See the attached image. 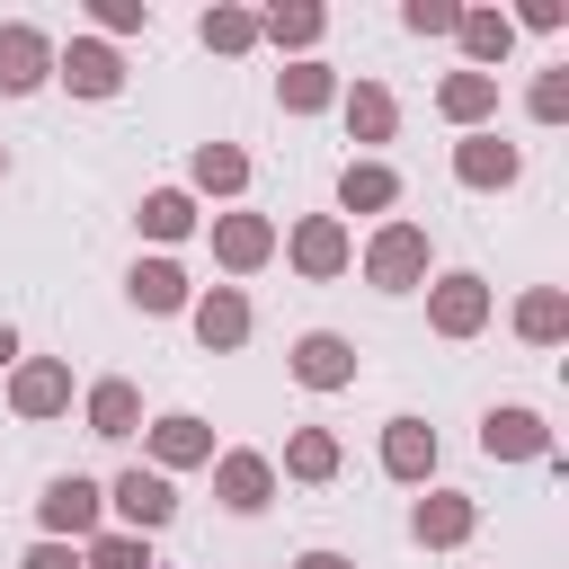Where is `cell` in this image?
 I'll return each mask as SVG.
<instances>
[{"instance_id":"cell-14","label":"cell","mask_w":569,"mask_h":569,"mask_svg":"<svg viewBox=\"0 0 569 569\" xmlns=\"http://www.w3.org/2000/svg\"><path fill=\"white\" fill-rule=\"evenodd\" d=\"M293 258H302V267H311V276H329V267H338V258H347V240H338V222H311V231H302V240H293Z\"/></svg>"},{"instance_id":"cell-22","label":"cell","mask_w":569,"mask_h":569,"mask_svg":"<svg viewBox=\"0 0 569 569\" xmlns=\"http://www.w3.org/2000/svg\"><path fill=\"white\" fill-rule=\"evenodd\" d=\"M347 204H391V169H347Z\"/></svg>"},{"instance_id":"cell-2","label":"cell","mask_w":569,"mask_h":569,"mask_svg":"<svg viewBox=\"0 0 569 569\" xmlns=\"http://www.w3.org/2000/svg\"><path fill=\"white\" fill-rule=\"evenodd\" d=\"M418 267H427V240H418V231H409V222H400V231H382V240H373V276H382V284H409V276H418Z\"/></svg>"},{"instance_id":"cell-30","label":"cell","mask_w":569,"mask_h":569,"mask_svg":"<svg viewBox=\"0 0 569 569\" xmlns=\"http://www.w3.org/2000/svg\"><path fill=\"white\" fill-rule=\"evenodd\" d=\"M284 98H293V107H320V98H329V71H293Z\"/></svg>"},{"instance_id":"cell-27","label":"cell","mask_w":569,"mask_h":569,"mask_svg":"<svg viewBox=\"0 0 569 569\" xmlns=\"http://www.w3.org/2000/svg\"><path fill=\"white\" fill-rule=\"evenodd\" d=\"M525 338H560V293H533L525 302Z\"/></svg>"},{"instance_id":"cell-1","label":"cell","mask_w":569,"mask_h":569,"mask_svg":"<svg viewBox=\"0 0 569 569\" xmlns=\"http://www.w3.org/2000/svg\"><path fill=\"white\" fill-rule=\"evenodd\" d=\"M293 373H302L311 391H338V382L356 373V356H347V338H329V329H320V338H302V347H293Z\"/></svg>"},{"instance_id":"cell-5","label":"cell","mask_w":569,"mask_h":569,"mask_svg":"<svg viewBox=\"0 0 569 569\" xmlns=\"http://www.w3.org/2000/svg\"><path fill=\"white\" fill-rule=\"evenodd\" d=\"M480 445H489V453H542V418H533V409H498V418L480 427Z\"/></svg>"},{"instance_id":"cell-29","label":"cell","mask_w":569,"mask_h":569,"mask_svg":"<svg viewBox=\"0 0 569 569\" xmlns=\"http://www.w3.org/2000/svg\"><path fill=\"white\" fill-rule=\"evenodd\" d=\"M89 569H151V560H142V542H98Z\"/></svg>"},{"instance_id":"cell-9","label":"cell","mask_w":569,"mask_h":569,"mask_svg":"<svg viewBox=\"0 0 569 569\" xmlns=\"http://www.w3.org/2000/svg\"><path fill=\"white\" fill-rule=\"evenodd\" d=\"M44 516L71 525V533H89V525H98V489H89V480H53V489H44Z\"/></svg>"},{"instance_id":"cell-33","label":"cell","mask_w":569,"mask_h":569,"mask_svg":"<svg viewBox=\"0 0 569 569\" xmlns=\"http://www.w3.org/2000/svg\"><path fill=\"white\" fill-rule=\"evenodd\" d=\"M302 569H347V560H338V551H311V560H302Z\"/></svg>"},{"instance_id":"cell-17","label":"cell","mask_w":569,"mask_h":569,"mask_svg":"<svg viewBox=\"0 0 569 569\" xmlns=\"http://www.w3.org/2000/svg\"><path fill=\"white\" fill-rule=\"evenodd\" d=\"M222 258H231V267H258V258H267V222H249V213L222 222Z\"/></svg>"},{"instance_id":"cell-24","label":"cell","mask_w":569,"mask_h":569,"mask_svg":"<svg viewBox=\"0 0 569 569\" xmlns=\"http://www.w3.org/2000/svg\"><path fill=\"white\" fill-rule=\"evenodd\" d=\"M329 462H338V445H329V436H293V471H302V480H320Z\"/></svg>"},{"instance_id":"cell-21","label":"cell","mask_w":569,"mask_h":569,"mask_svg":"<svg viewBox=\"0 0 569 569\" xmlns=\"http://www.w3.org/2000/svg\"><path fill=\"white\" fill-rule=\"evenodd\" d=\"M445 107H453V116H480V107H489V80H480V71L445 80Z\"/></svg>"},{"instance_id":"cell-11","label":"cell","mask_w":569,"mask_h":569,"mask_svg":"<svg viewBox=\"0 0 569 569\" xmlns=\"http://www.w3.org/2000/svg\"><path fill=\"white\" fill-rule=\"evenodd\" d=\"M436 320H445L453 338H462V329H480V284H471V276H453V284L436 293Z\"/></svg>"},{"instance_id":"cell-12","label":"cell","mask_w":569,"mask_h":569,"mask_svg":"<svg viewBox=\"0 0 569 569\" xmlns=\"http://www.w3.org/2000/svg\"><path fill=\"white\" fill-rule=\"evenodd\" d=\"M222 498H231V507H258V498H267V462H258V453H231V462H222Z\"/></svg>"},{"instance_id":"cell-32","label":"cell","mask_w":569,"mask_h":569,"mask_svg":"<svg viewBox=\"0 0 569 569\" xmlns=\"http://www.w3.org/2000/svg\"><path fill=\"white\" fill-rule=\"evenodd\" d=\"M27 569H71V551H53V542H44V551H36Z\"/></svg>"},{"instance_id":"cell-26","label":"cell","mask_w":569,"mask_h":569,"mask_svg":"<svg viewBox=\"0 0 569 569\" xmlns=\"http://www.w3.org/2000/svg\"><path fill=\"white\" fill-rule=\"evenodd\" d=\"M196 178L204 187H240V151H196Z\"/></svg>"},{"instance_id":"cell-34","label":"cell","mask_w":569,"mask_h":569,"mask_svg":"<svg viewBox=\"0 0 569 569\" xmlns=\"http://www.w3.org/2000/svg\"><path fill=\"white\" fill-rule=\"evenodd\" d=\"M9 356H18V338H9V329H0V365H9Z\"/></svg>"},{"instance_id":"cell-31","label":"cell","mask_w":569,"mask_h":569,"mask_svg":"<svg viewBox=\"0 0 569 569\" xmlns=\"http://www.w3.org/2000/svg\"><path fill=\"white\" fill-rule=\"evenodd\" d=\"M204 44H249V18H204Z\"/></svg>"},{"instance_id":"cell-16","label":"cell","mask_w":569,"mask_h":569,"mask_svg":"<svg viewBox=\"0 0 569 569\" xmlns=\"http://www.w3.org/2000/svg\"><path fill=\"white\" fill-rule=\"evenodd\" d=\"M347 124H356L365 142H382V133H391V98H382V89H356V98H347Z\"/></svg>"},{"instance_id":"cell-19","label":"cell","mask_w":569,"mask_h":569,"mask_svg":"<svg viewBox=\"0 0 569 569\" xmlns=\"http://www.w3.org/2000/svg\"><path fill=\"white\" fill-rule=\"evenodd\" d=\"M89 418H98V436H124V427H133V391H124V382H98Z\"/></svg>"},{"instance_id":"cell-20","label":"cell","mask_w":569,"mask_h":569,"mask_svg":"<svg viewBox=\"0 0 569 569\" xmlns=\"http://www.w3.org/2000/svg\"><path fill=\"white\" fill-rule=\"evenodd\" d=\"M160 453H169V462H196V453H204V427H196V418H169V427H160Z\"/></svg>"},{"instance_id":"cell-18","label":"cell","mask_w":569,"mask_h":569,"mask_svg":"<svg viewBox=\"0 0 569 569\" xmlns=\"http://www.w3.org/2000/svg\"><path fill=\"white\" fill-rule=\"evenodd\" d=\"M62 391H71V382H62L53 365H36V373L18 382V409H27V418H44V409H62Z\"/></svg>"},{"instance_id":"cell-10","label":"cell","mask_w":569,"mask_h":569,"mask_svg":"<svg viewBox=\"0 0 569 569\" xmlns=\"http://www.w3.org/2000/svg\"><path fill=\"white\" fill-rule=\"evenodd\" d=\"M196 329H204V347H240V329H249V302H240V293H213V302L196 311Z\"/></svg>"},{"instance_id":"cell-28","label":"cell","mask_w":569,"mask_h":569,"mask_svg":"<svg viewBox=\"0 0 569 569\" xmlns=\"http://www.w3.org/2000/svg\"><path fill=\"white\" fill-rule=\"evenodd\" d=\"M267 27H276V36H284V44H302V36H320V9H276V18H267Z\"/></svg>"},{"instance_id":"cell-7","label":"cell","mask_w":569,"mask_h":569,"mask_svg":"<svg viewBox=\"0 0 569 569\" xmlns=\"http://www.w3.org/2000/svg\"><path fill=\"white\" fill-rule=\"evenodd\" d=\"M62 80L89 89V98H107V89H116V53H107V44H71V53H62Z\"/></svg>"},{"instance_id":"cell-13","label":"cell","mask_w":569,"mask_h":569,"mask_svg":"<svg viewBox=\"0 0 569 569\" xmlns=\"http://www.w3.org/2000/svg\"><path fill=\"white\" fill-rule=\"evenodd\" d=\"M418 533H427V542H462V533H471V507H462V498H427V507H418Z\"/></svg>"},{"instance_id":"cell-25","label":"cell","mask_w":569,"mask_h":569,"mask_svg":"<svg viewBox=\"0 0 569 569\" xmlns=\"http://www.w3.org/2000/svg\"><path fill=\"white\" fill-rule=\"evenodd\" d=\"M471 36V53H507V18H453Z\"/></svg>"},{"instance_id":"cell-8","label":"cell","mask_w":569,"mask_h":569,"mask_svg":"<svg viewBox=\"0 0 569 569\" xmlns=\"http://www.w3.org/2000/svg\"><path fill=\"white\" fill-rule=\"evenodd\" d=\"M462 178H471V187H507V178H516V151H507L498 133H480V142H462Z\"/></svg>"},{"instance_id":"cell-15","label":"cell","mask_w":569,"mask_h":569,"mask_svg":"<svg viewBox=\"0 0 569 569\" xmlns=\"http://www.w3.org/2000/svg\"><path fill=\"white\" fill-rule=\"evenodd\" d=\"M178 293H187V284H178V267H160V258H151V267H133V302H142V311H169Z\"/></svg>"},{"instance_id":"cell-3","label":"cell","mask_w":569,"mask_h":569,"mask_svg":"<svg viewBox=\"0 0 569 569\" xmlns=\"http://www.w3.org/2000/svg\"><path fill=\"white\" fill-rule=\"evenodd\" d=\"M116 507H124L133 525H169V480H160V471H124V480H116Z\"/></svg>"},{"instance_id":"cell-23","label":"cell","mask_w":569,"mask_h":569,"mask_svg":"<svg viewBox=\"0 0 569 569\" xmlns=\"http://www.w3.org/2000/svg\"><path fill=\"white\" fill-rule=\"evenodd\" d=\"M142 222H151L160 240H178V231H187V196H151V204H142Z\"/></svg>"},{"instance_id":"cell-4","label":"cell","mask_w":569,"mask_h":569,"mask_svg":"<svg viewBox=\"0 0 569 569\" xmlns=\"http://www.w3.org/2000/svg\"><path fill=\"white\" fill-rule=\"evenodd\" d=\"M36 80H44V36L9 27L0 36V89H36Z\"/></svg>"},{"instance_id":"cell-6","label":"cell","mask_w":569,"mask_h":569,"mask_svg":"<svg viewBox=\"0 0 569 569\" xmlns=\"http://www.w3.org/2000/svg\"><path fill=\"white\" fill-rule=\"evenodd\" d=\"M382 462H391L400 480H418V471L436 462V436H427L418 418H391V445H382Z\"/></svg>"}]
</instances>
